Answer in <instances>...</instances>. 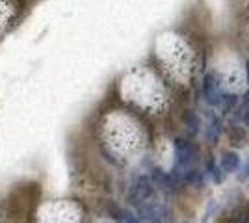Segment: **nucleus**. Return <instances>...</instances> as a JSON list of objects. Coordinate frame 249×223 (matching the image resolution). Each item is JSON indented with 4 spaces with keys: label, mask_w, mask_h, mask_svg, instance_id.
<instances>
[{
    "label": "nucleus",
    "mask_w": 249,
    "mask_h": 223,
    "mask_svg": "<svg viewBox=\"0 0 249 223\" xmlns=\"http://www.w3.org/2000/svg\"><path fill=\"white\" fill-rule=\"evenodd\" d=\"M184 182H188V184H192V186H203V182H205V177H203V171L196 170V168H192V170L188 171L186 179H184Z\"/></svg>",
    "instance_id": "nucleus-11"
},
{
    "label": "nucleus",
    "mask_w": 249,
    "mask_h": 223,
    "mask_svg": "<svg viewBox=\"0 0 249 223\" xmlns=\"http://www.w3.org/2000/svg\"><path fill=\"white\" fill-rule=\"evenodd\" d=\"M232 223H249V208H240L238 212L234 214V220Z\"/></svg>",
    "instance_id": "nucleus-15"
},
{
    "label": "nucleus",
    "mask_w": 249,
    "mask_h": 223,
    "mask_svg": "<svg viewBox=\"0 0 249 223\" xmlns=\"http://www.w3.org/2000/svg\"><path fill=\"white\" fill-rule=\"evenodd\" d=\"M229 139H231V143L232 145H244V139H246V130L238 125H232V127L229 128Z\"/></svg>",
    "instance_id": "nucleus-10"
},
{
    "label": "nucleus",
    "mask_w": 249,
    "mask_h": 223,
    "mask_svg": "<svg viewBox=\"0 0 249 223\" xmlns=\"http://www.w3.org/2000/svg\"><path fill=\"white\" fill-rule=\"evenodd\" d=\"M238 104V97L236 95H223V101H221V104L219 106L223 108V112L225 114H229L232 108Z\"/></svg>",
    "instance_id": "nucleus-13"
},
{
    "label": "nucleus",
    "mask_w": 249,
    "mask_h": 223,
    "mask_svg": "<svg viewBox=\"0 0 249 223\" xmlns=\"http://www.w3.org/2000/svg\"><path fill=\"white\" fill-rule=\"evenodd\" d=\"M138 218L145 223H169L171 212L162 203H142L138 205Z\"/></svg>",
    "instance_id": "nucleus-2"
},
{
    "label": "nucleus",
    "mask_w": 249,
    "mask_h": 223,
    "mask_svg": "<svg viewBox=\"0 0 249 223\" xmlns=\"http://www.w3.org/2000/svg\"><path fill=\"white\" fill-rule=\"evenodd\" d=\"M219 134H221V121H219L218 116H210L207 128H205V138H207L210 145H216L219 139Z\"/></svg>",
    "instance_id": "nucleus-6"
},
{
    "label": "nucleus",
    "mask_w": 249,
    "mask_h": 223,
    "mask_svg": "<svg viewBox=\"0 0 249 223\" xmlns=\"http://www.w3.org/2000/svg\"><path fill=\"white\" fill-rule=\"evenodd\" d=\"M184 125H186L188 134L190 136H196L199 132V128H201V119H199L197 114H194V112L188 110L186 114H184Z\"/></svg>",
    "instance_id": "nucleus-9"
},
{
    "label": "nucleus",
    "mask_w": 249,
    "mask_h": 223,
    "mask_svg": "<svg viewBox=\"0 0 249 223\" xmlns=\"http://www.w3.org/2000/svg\"><path fill=\"white\" fill-rule=\"evenodd\" d=\"M197 160V147L186 141L182 138L175 139V166H173V175L178 181H184L188 175V171L194 168Z\"/></svg>",
    "instance_id": "nucleus-1"
},
{
    "label": "nucleus",
    "mask_w": 249,
    "mask_h": 223,
    "mask_svg": "<svg viewBox=\"0 0 249 223\" xmlns=\"http://www.w3.org/2000/svg\"><path fill=\"white\" fill-rule=\"evenodd\" d=\"M110 216H112L117 223H142V220H140L138 216L130 214L128 210H123V208H119V206H112V208H110Z\"/></svg>",
    "instance_id": "nucleus-7"
},
{
    "label": "nucleus",
    "mask_w": 249,
    "mask_h": 223,
    "mask_svg": "<svg viewBox=\"0 0 249 223\" xmlns=\"http://www.w3.org/2000/svg\"><path fill=\"white\" fill-rule=\"evenodd\" d=\"M244 103H248V104H249V91L246 93V95H244Z\"/></svg>",
    "instance_id": "nucleus-18"
},
{
    "label": "nucleus",
    "mask_w": 249,
    "mask_h": 223,
    "mask_svg": "<svg viewBox=\"0 0 249 223\" xmlns=\"http://www.w3.org/2000/svg\"><path fill=\"white\" fill-rule=\"evenodd\" d=\"M238 177H240V181H246V179H249V160L246 162V166L242 168V173H240Z\"/></svg>",
    "instance_id": "nucleus-16"
},
{
    "label": "nucleus",
    "mask_w": 249,
    "mask_h": 223,
    "mask_svg": "<svg viewBox=\"0 0 249 223\" xmlns=\"http://www.w3.org/2000/svg\"><path fill=\"white\" fill-rule=\"evenodd\" d=\"M203 93H205V101L210 106H219L223 101V91H221V84L216 73H208L203 80Z\"/></svg>",
    "instance_id": "nucleus-4"
},
{
    "label": "nucleus",
    "mask_w": 249,
    "mask_h": 223,
    "mask_svg": "<svg viewBox=\"0 0 249 223\" xmlns=\"http://www.w3.org/2000/svg\"><path fill=\"white\" fill-rule=\"evenodd\" d=\"M153 182L160 190H164L166 193H175L178 191V179H177L173 173H166L162 170H155L153 171Z\"/></svg>",
    "instance_id": "nucleus-5"
},
{
    "label": "nucleus",
    "mask_w": 249,
    "mask_h": 223,
    "mask_svg": "<svg viewBox=\"0 0 249 223\" xmlns=\"http://www.w3.org/2000/svg\"><path fill=\"white\" fill-rule=\"evenodd\" d=\"M155 193V186H153V181L149 177H140L136 179L134 184L130 186L128 190V203L132 205H142L145 203L147 199H151Z\"/></svg>",
    "instance_id": "nucleus-3"
},
{
    "label": "nucleus",
    "mask_w": 249,
    "mask_h": 223,
    "mask_svg": "<svg viewBox=\"0 0 249 223\" xmlns=\"http://www.w3.org/2000/svg\"><path fill=\"white\" fill-rule=\"evenodd\" d=\"M246 74H248V82H249V60L246 62Z\"/></svg>",
    "instance_id": "nucleus-17"
},
{
    "label": "nucleus",
    "mask_w": 249,
    "mask_h": 223,
    "mask_svg": "<svg viewBox=\"0 0 249 223\" xmlns=\"http://www.w3.org/2000/svg\"><path fill=\"white\" fill-rule=\"evenodd\" d=\"M236 117H238V119H242V123H244L246 127H249V104H248V103H244V104L238 108Z\"/></svg>",
    "instance_id": "nucleus-14"
},
{
    "label": "nucleus",
    "mask_w": 249,
    "mask_h": 223,
    "mask_svg": "<svg viewBox=\"0 0 249 223\" xmlns=\"http://www.w3.org/2000/svg\"><path fill=\"white\" fill-rule=\"evenodd\" d=\"M225 173H232V171H236L240 168V156L236 153H232V151H229V153H223V156H221V164H219Z\"/></svg>",
    "instance_id": "nucleus-8"
},
{
    "label": "nucleus",
    "mask_w": 249,
    "mask_h": 223,
    "mask_svg": "<svg viewBox=\"0 0 249 223\" xmlns=\"http://www.w3.org/2000/svg\"><path fill=\"white\" fill-rule=\"evenodd\" d=\"M208 173L212 175V179H214L216 182H223V179H225V171H223V168H221V166L218 168V166L214 164V160L208 162Z\"/></svg>",
    "instance_id": "nucleus-12"
}]
</instances>
